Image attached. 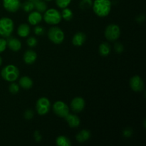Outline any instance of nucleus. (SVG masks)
<instances>
[{
    "instance_id": "nucleus-1",
    "label": "nucleus",
    "mask_w": 146,
    "mask_h": 146,
    "mask_svg": "<svg viewBox=\"0 0 146 146\" xmlns=\"http://www.w3.org/2000/svg\"><path fill=\"white\" fill-rule=\"evenodd\" d=\"M111 1L110 0H95L92 8L94 13L100 17H105L109 14L111 10Z\"/></svg>"
},
{
    "instance_id": "nucleus-27",
    "label": "nucleus",
    "mask_w": 146,
    "mask_h": 146,
    "mask_svg": "<svg viewBox=\"0 0 146 146\" xmlns=\"http://www.w3.org/2000/svg\"><path fill=\"white\" fill-rule=\"evenodd\" d=\"M9 91L12 94H17L19 91V86L16 83L11 82V84L9 86Z\"/></svg>"
},
{
    "instance_id": "nucleus-17",
    "label": "nucleus",
    "mask_w": 146,
    "mask_h": 146,
    "mask_svg": "<svg viewBox=\"0 0 146 146\" xmlns=\"http://www.w3.org/2000/svg\"><path fill=\"white\" fill-rule=\"evenodd\" d=\"M30 31H31L30 27L27 24H20L17 29V34L20 37H22V38L28 36L30 34Z\"/></svg>"
},
{
    "instance_id": "nucleus-20",
    "label": "nucleus",
    "mask_w": 146,
    "mask_h": 146,
    "mask_svg": "<svg viewBox=\"0 0 146 146\" xmlns=\"http://www.w3.org/2000/svg\"><path fill=\"white\" fill-rule=\"evenodd\" d=\"M34 9L38 12H44L47 9V5L45 1L42 0H33Z\"/></svg>"
},
{
    "instance_id": "nucleus-4",
    "label": "nucleus",
    "mask_w": 146,
    "mask_h": 146,
    "mask_svg": "<svg viewBox=\"0 0 146 146\" xmlns=\"http://www.w3.org/2000/svg\"><path fill=\"white\" fill-rule=\"evenodd\" d=\"M61 14L55 9H49L44 11V19L46 24L50 25H56L61 21Z\"/></svg>"
},
{
    "instance_id": "nucleus-2",
    "label": "nucleus",
    "mask_w": 146,
    "mask_h": 146,
    "mask_svg": "<svg viewBox=\"0 0 146 146\" xmlns=\"http://www.w3.org/2000/svg\"><path fill=\"white\" fill-rule=\"evenodd\" d=\"M2 78L9 82H14L19 76V71L14 65L10 64L4 66L1 71Z\"/></svg>"
},
{
    "instance_id": "nucleus-26",
    "label": "nucleus",
    "mask_w": 146,
    "mask_h": 146,
    "mask_svg": "<svg viewBox=\"0 0 146 146\" xmlns=\"http://www.w3.org/2000/svg\"><path fill=\"white\" fill-rule=\"evenodd\" d=\"M71 1V0H56V4L58 6V8L64 9L68 7Z\"/></svg>"
},
{
    "instance_id": "nucleus-5",
    "label": "nucleus",
    "mask_w": 146,
    "mask_h": 146,
    "mask_svg": "<svg viewBox=\"0 0 146 146\" xmlns=\"http://www.w3.org/2000/svg\"><path fill=\"white\" fill-rule=\"evenodd\" d=\"M48 37L54 44H60L64 40V33L58 27H53L48 31Z\"/></svg>"
},
{
    "instance_id": "nucleus-31",
    "label": "nucleus",
    "mask_w": 146,
    "mask_h": 146,
    "mask_svg": "<svg viewBox=\"0 0 146 146\" xmlns=\"http://www.w3.org/2000/svg\"><path fill=\"white\" fill-rule=\"evenodd\" d=\"M24 118L27 120L32 119L33 117H34V112H33V111L30 109L27 110V111L24 112Z\"/></svg>"
},
{
    "instance_id": "nucleus-33",
    "label": "nucleus",
    "mask_w": 146,
    "mask_h": 146,
    "mask_svg": "<svg viewBox=\"0 0 146 146\" xmlns=\"http://www.w3.org/2000/svg\"><path fill=\"white\" fill-rule=\"evenodd\" d=\"M123 136L125 137V138H130L133 134L132 129L131 128H125L123 131Z\"/></svg>"
},
{
    "instance_id": "nucleus-12",
    "label": "nucleus",
    "mask_w": 146,
    "mask_h": 146,
    "mask_svg": "<svg viewBox=\"0 0 146 146\" xmlns=\"http://www.w3.org/2000/svg\"><path fill=\"white\" fill-rule=\"evenodd\" d=\"M7 45L13 51H19L21 48V41L14 37H8L7 40Z\"/></svg>"
},
{
    "instance_id": "nucleus-23",
    "label": "nucleus",
    "mask_w": 146,
    "mask_h": 146,
    "mask_svg": "<svg viewBox=\"0 0 146 146\" xmlns=\"http://www.w3.org/2000/svg\"><path fill=\"white\" fill-rule=\"evenodd\" d=\"M61 14V18H63L64 20L68 21H71V20L73 19V16H74L72 11H71L70 9L67 8V7L66 8L63 9Z\"/></svg>"
},
{
    "instance_id": "nucleus-9",
    "label": "nucleus",
    "mask_w": 146,
    "mask_h": 146,
    "mask_svg": "<svg viewBox=\"0 0 146 146\" xmlns=\"http://www.w3.org/2000/svg\"><path fill=\"white\" fill-rule=\"evenodd\" d=\"M130 86L135 92H141L144 89V82L139 76H133L130 79Z\"/></svg>"
},
{
    "instance_id": "nucleus-37",
    "label": "nucleus",
    "mask_w": 146,
    "mask_h": 146,
    "mask_svg": "<svg viewBox=\"0 0 146 146\" xmlns=\"http://www.w3.org/2000/svg\"><path fill=\"white\" fill-rule=\"evenodd\" d=\"M30 1H33V0H30Z\"/></svg>"
},
{
    "instance_id": "nucleus-3",
    "label": "nucleus",
    "mask_w": 146,
    "mask_h": 146,
    "mask_svg": "<svg viewBox=\"0 0 146 146\" xmlns=\"http://www.w3.org/2000/svg\"><path fill=\"white\" fill-rule=\"evenodd\" d=\"M14 29V21L8 17H3L0 19V36L8 38L12 34Z\"/></svg>"
},
{
    "instance_id": "nucleus-6",
    "label": "nucleus",
    "mask_w": 146,
    "mask_h": 146,
    "mask_svg": "<svg viewBox=\"0 0 146 146\" xmlns=\"http://www.w3.org/2000/svg\"><path fill=\"white\" fill-rule=\"evenodd\" d=\"M104 35L107 40L110 41H114L119 38L121 35V29L118 25L114 24H109L106 28Z\"/></svg>"
},
{
    "instance_id": "nucleus-13",
    "label": "nucleus",
    "mask_w": 146,
    "mask_h": 146,
    "mask_svg": "<svg viewBox=\"0 0 146 146\" xmlns=\"http://www.w3.org/2000/svg\"><path fill=\"white\" fill-rule=\"evenodd\" d=\"M43 17L40 12L37 11H32L29 14L28 17V21L31 25L36 26L38 25L42 21Z\"/></svg>"
},
{
    "instance_id": "nucleus-15",
    "label": "nucleus",
    "mask_w": 146,
    "mask_h": 146,
    "mask_svg": "<svg viewBox=\"0 0 146 146\" xmlns=\"http://www.w3.org/2000/svg\"><path fill=\"white\" fill-rule=\"evenodd\" d=\"M64 118L71 128H77L80 125L81 121L76 115L68 113Z\"/></svg>"
},
{
    "instance_id": "nucleus-34",
    "label": "nucleus",
    "mask_w": 146,
    "mask_h": 146,
    "mask_svg": "<svg viewBox=\"0 0 146 146\" xmlns=\"http://www.w3.org/2000/svg\"><path fill=\"white\" fill-rule=\"evenodd\" d=\"M34 138H35L36 141H37V142H39V141H41V134L39 133V132H38V131H36V132L34 133Z\"/></svg>"
},
{
    "instance_id": "nucleus-32",
    "label": "nucleus",
    "mask_w": 146,
    "mask_h": 146,
    "mask_svg": "<svg viewBox=\"0 0 146 146\" xmlns=\"http://www.w3.org/2000/svg\"><path fill=\"white\" fill-rule=\"evenodd\" d=\"M7 46V40L3 38H0V53H2L3 51H5Z\"/></svg>"
},
{
    "instance_id": "nucleus-30",
    "label": "nucleus",
    "mask_w": 146,
    "mask_h": 146,
    "mask_svg": "<svg viewBox=\"0 0 146 146\" xmlns=\"http://www.w3.org/2000/svg\"><path fill=\"white\" fill-rule=\"evenodd\" d=\"M114 49L116 53L121 54L124 51V46L121 43H115L114 45Z\"/></svg>"
},
{
    "instance_id": "nucleus-8",
    "label": "nucleus",
    "mask_w": 146,
    "mask_h": 146,
    "mask_svg": "<svg viewBox=\"0 0 146 146\" xmlns=\"http://www.w3.org/2000/svg\"><path fill=\"white\" fill-rule=\"evenodd\" d=\"M53 111L54 113L61 118H65L69 113V108L66 104L61 101L55 102L53 105Z\"/></svg>"
},
{
    "instance_id": "nucleus-25",
    "label": "nucleus",
    "mask_w": 146,
    "mask_h": 146,
    "mask_svg": "<svg viewBox=\"0 0 146 146\" xmlns=\"http://www.w3.org/2000/svg\"><path fill=\"white\" fill-rule=\"evenodd\" d=\"M93 6L92 0H81L79 4L80 8L82 10H87L91 8Z\"/></svg>"
},
{
    "instance_id": "nucleus-11",
    "label": "nucleus",
    "mask_w": 146,
    "mask_h": 146,
    "mask_svg": "<svg viewBox=\"0 0 146 146\" xmlns=\"http://www.w3.org/2000/svg\"><path fill=\"white\" fill-rule=\"evenodd\" d=\"M85 101L81 97H76L71 101L70 106L71 110L75 113H80L85 108Z\"/></svg>"
},
{
    "instance_id": "nucleus-36",
    "label": "nucleus",
    "mask_w": 146,
    "mask_h": 146,
    "mask_svg": "<svg viewBox=\"0 0 146 146\" xmlns=\"http://www.w3.org/2000/svg\"><path fill=\"white\" fill-rule=\"evenodd\" d=\"M45 1H52V0H45Z\"/></svg>"
},
{
    "instance_id": "nucleus-16",
    "label": "nucleus",
    "mask_w": 146,
    "mask_h": 146,
    "mask_svg": "<svg viewBox=\"0 0 146 146\" xmlns=\"http://www.w3.org/2000/svg\"><path fill=\"white\" fill-rule=\"evenodd\" d=\"M86 39V36L85 34L83 32H77L73 37L72 43L76 46H81L84 44Z\"/></svg>"
},
{
    "instance_id": "nucleus-10",
    "label": "nucleus",
    "mask_w": 146,
    "mask_h": 146,
    "mask_svg": "<svg viewBox=\"0 0 146 146\" xmlns=\"http://www.w3.org/2000/svg\"><path fill=\"white\" fill-rule=\"evenodd\" d=\"M3 6L7 11L14 13L21 7L20 0H3Z\"/></svg>"
},
{
    "instance_id": "nucleus-28",
    "label": "nucleus",
    "mask_w": 146,
    "mask_h": 146,
    "mask_svg": "<svg viewBox=\"0 0 146 146\" xmlns=\"http://www.w3.org/2000/svg\"><path fill=\"white\" fill-rule=\"evenodd\" d=\"M38 44V41H37L36 38L35 37H29V38L27 39V44L29 47L31 48H33V47H35Z\"/></svg>"
},
{
    "instance_id": "nucleus-29",
    "label": "nucleus",
    "mask_w": 146,
    "mask_h": 146,
    "mask_svg": "<svg viewBox=\"0 0 146 146\" xmlns=\"http://www.w3.org/2000/svg\"><path fill=\"white\" fill-rule=\"evenodd\" d=\"M34 34L37 36H41L44 34V29L41 26L36 25L35 28L34 29Z\"/></svg>"
},
{
    "instance_id": "nucleus-21",
    "label": "nucleus",
    "mask_w": 146,
    "mask_h": 146,
    "mask_svg": "<svg viewBox=\"0 0 146 146\" xmlns=\"http://www.w3.org/2000/svg\"><path fill=\"white\" fill-rule=\"evenodd\" d=\"M98 51H99V54L102 56H107L111 53V46L108 43L104 42L99 46Z\"/></svg>"
},
{
    "instance_id": "nucleus-19",
    "label": "nucleus",
    "mask_w": 146,
    "mask_h": 146,
    "mask_svg": "<svg viewBox=\"0 0 146 146\" xmlns=\"http://www.w3.org/2000/svg\"><path fill=\"white\" fill-rule=\"evenodd\" d=\"M91 138V132L88 130H82L76 136V139L78 143H84Z\"/></svg>"
},
{
    "instance_id": "nucleus-35",
    "label": "nucleus",
    "mask_w": 146,
    "mask_h": 146,
    "mask_svg": "<svg viewBox=\"0 0 146 146\" xmlns=\"http://www.w3.org/2000/svg\"><path fill=\"white\" fill-rule=\"evenodd\" d=\"M1 64H2V58H1V56H0V66L1 65Z\"/></svg>"
},
{
    "instance_id": "nucleus-7",
    "label": "nucleus",
    "mask_w": 146,
    "mask_h": 146,
    "mask_svg": "<svg viewBox=\"0 0 146 146\" xmlns=\"http://www.w3.org/2000/svg\"><path fill=\"white\" fill-rule=\"evenodd\" d=\"M51 108V103L46 97L38 98L36 104V110L39 115H44L48 113Z\"/></svg>"
},
{
    "instance_id": "nucleus-14",
    "label": "nucleus",
    "mask_w": 146,
    "mask_h": 146,
    "mask_svg": "<svg viewBox=\"0 0 146 146\" xmlns=\"http://www.w3.org/2000/svg\"><path fill=\"white\" fill-rule=\"evenodd\" d=\"M37 58V54L33 50H27L24 52L23 59L25 64H32L36 61Z\"/></svg>"
},
{
    "instance_id": "nucleus-22",
    "label": "nucleus",
    "mask_w": 146,
    "mask_h": 146,
    "mask_svg": "<svg viewBox=\"0 0 146 146\" xmlns=\"http://www.w3.org/2000/svg\"><path fill=\"white\" fill-rule=\"evenodd\" d=\"M56 145L58 146H71V141L68 139L67 137L64 136V135H61L58 136L56 140Z\"/></svg>"
},
{
    "instance_id": "nucleus-18",
    "label": "nucleus",
    "mask_w": 146,
    "mask_h": 146,
    "mask_svg": "<svg viewBox=\"0 0 146 146\" xmlns=\"http://www.w3.org/2000/svg\"><path fill=\"white\" fill-rule=\"evenodd\" d=\"M19 84L20 86L24 89H30L33 86L32 79L27 76L21 77L19 81Z\"/></svg>"
},
{
    "instance_id": "nucleus-24",
    "label": "nucleus",
    "mask_w": 146,
    "mask_h": 146,
    "mask_svg": "<svg viewBox=\"0 0 146 146\" xmlns=\"http://www.w3.org/2000/svg\"><path fill=\"white\" fill-rule=\"evenodd\" d=\"M21 7H22L23 10H24L25 12H31V11H32L33 9H34L33 1L28 0V1H24L22 4V5H21Z\"/></svg>"
}]
</instances>
